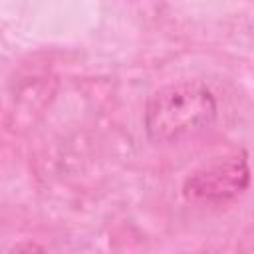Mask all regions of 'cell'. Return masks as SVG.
I'll return each instance as SVG.
<instances>
[{
    "label": "cell",
    "mask_w": 254,
    "mask_h": 254,
    "mask_svg": "<svg viewBox=\"0 0 254 254\" xmlns=\"http://www.w3.org/2000/svg\"><path fill=\"white\" fill-rule=\"evenodd\" d=\"M216 97L202 81H179L157 89L145 105L149 141L171 145L206 131L216 119Z\"/></svg>",
    "instance_id": "obj_1"
},
{
    "label": "cell",
    "mask_w": 254,
    "mask_h": 254,
    "mask_svg": "<svg viewBox=\"0 0 254 254\" xmlns=\"http://www.w3.org/2000/svg\"><path fill=\"white\" fill-rule=\"evenodd\" d=\"M250 183V165L244 151H232L200 165L185 181V194L204 202H222L240 194Z\"/></svg>",
    "instance_id": "obj_2"
},
{
    "label": "cell",
    "mask_w": 254,
    "mask_h": 254,
    "mask_svg": "<svg viewBox=\"0 0 254 254\" xmlns=\"http://www.w3.org/2000/svg\"><path fill=\"white\" fill-rule=\"evenodd\" d=\"M8 254H46V250L34 240H22V242H16L8 250Z\"/></svg>",
    "instance_id": "obj_3"
}]
</instances>
